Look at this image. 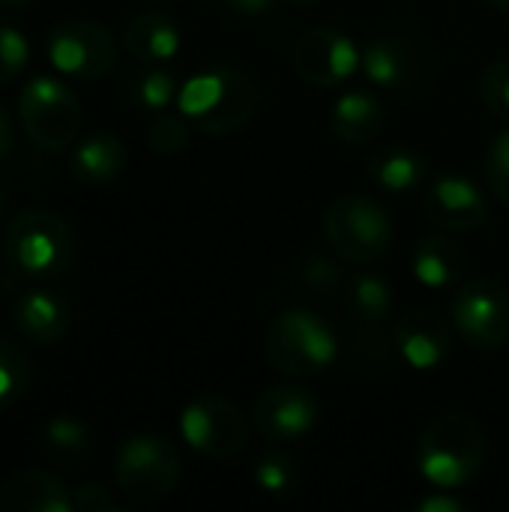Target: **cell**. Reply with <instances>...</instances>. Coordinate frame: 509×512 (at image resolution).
Masks as SVG:
<instances>
[{"instance_id":"1","label":"cell","mask_w":509,"mask_h":512,"mask_svg":"<svg viewBox=\"0 0 509 512\" xmlns=\"http://www.w3.org/2000/svg\"><path fill=\"white\" fill-rule=\"evenodd\" d=\"M258 87L240 66H207L183 81L177 93L180 111L204 135H231L249 126L258 111Z\"/></svg>"},{"instance_id":"2","label":"cell","mask_w":509,"mask_h":512,"mask_svg":"<svg viewBox=\"0 0 509 512\" xmlns=\"http://www.w3.org/2000/svg\"><path fill=\"white\" fill-rule=\"evenodd\" d=\"M78 237L72 225L51 210H21L3 237V258L24 279H54L72 267Z\"/></svg>"},{"instance_id":"3","label":"cell","mask_w":509,"mask_h":512,"mask_svg":"<svg viewBox=\"0 0 509 512\" xmlns=\"http://www.w3.org/2000/svg\"><path fill=\"white\" fill-rule=\"evenodd\" d=\"M417 465L429 486L453 492L468 486L486 465V438L465 414L438 417L417 444Z\"/></svg>"},{"instance_id":"4","label":"cell","mask_w":509,"mask_h":512,"mask_svg":"<svg viewBox=\"0 0 509 512\" xmlns=\"http://www.w3.org/2000/svg\"><path fill=\"white\" fill-rule=\"evenodd\" d=\"M267 363L285 378H315L339 357L336 330L312 309H285L264 336Z\"/></svg>"},{"instance_id":"5","label":"cell","mask_w":509,"mask_h":512,"mask_svg":"<svg viewBox=\"0 0 509 512\" xmlns=\"http://www.w3.org/2000/svg\"><path fill=\"white\" fill-rule=\"evenodd\" d=\"M84 123V108L78 93L60 78L39 75L27 81L18 93V126L30 144L42 153H66Z\"/></svg>"},{"instance_id":"6","label":"cell","mask_w":509,"mask_h":512,"mask_svg":"<svg viewBox=\"0 0 509 512\" xmlns=\"http://www.w3.org/2000/svg\"><path fill=\"white\" fill-rule=\"evenodd\" d=\"M324 237L345 264H375L393 246V219L375 198L336 195L324 210Z\"/></svg>"},{"instance_id":"7","label":"cell","mask_w":509,"mask_h":512,"mask_svg":"<svg viewBox=\"0 0 509 512\" xmlns=\"http://www.w3.org/2000/svg\"><path fill=\"white\" fill-rule=\"evenodd\" d=\"M183 474L180 453L159 435H132L117 447L114 483L135 504H159L174 495Z\"/></svg>"},{"instance_id":"8","label":"cell","mask_w":509,"mask_h":512,"mask_svg":"<svg viewBox=\"0 0 509 512\" xmlns=\"http://www.w3.org/2000/svg\"><path fill=\"white\" fill-rule=\"evenodd\" d=\"M450 318L471 348L501 351L509 342V288L492 276L462 282L450 303Z\"/></svg>"},{"instance_id":"9","label":"cell","mask_w":509,"mask_h":512,"mask_svg":"<svg viewBox=\"0 0 509 512\" xmlns=\"http://www.w3.org/2000/svg\"><path fill=\"white\" fill-rule=\"evenodd\" d=\"M48 60L57 72L75 81H99L117 63L111 30L90 18H66L48 33Z\"/></svg>"},{"instance_id":"10","label":"cell","mask_w":509,"mask_h":512,"mask_svg":"<svg viewBox=\"0 0 509 512\" xmlns=\"http://www.w3.org/2000/svg\"><path fill=\"white\" fill-rule=\"evenodd\" d=\"M180 435L195 453L216 462H228L246 450L249 426L234 402L222 396H201L183 408Z\"/></svg>"},{"instance_id":"11","label":"cell","mask_w":509,"mask_h":512,"mask_svg":"<svg viewBox=\"0 0 509 512\" xmlns=\"http://www.w3.org/2000/svg\"><path fill=\"white\" fill-rule=\"evenodd\" d=\"M357 42L333 27H312L294 45V69L312 87H342L360 72Z\"/></svg>"},{"instance_id":"12","label":"cell","mask_w":509,"mask_h":512,"mask_svg":"<svg viewBox=\"0 0 509 512\" xmlns=\"http://www.w3.org/2000/svg\"><path fill=\"white\" fill-rule=\"evenodd\" d=\"M321 417V405L318 399L297 384H279L264 390L255 399L252 408V423L255 429L276 444H288V441H300L306 438Z\"/></svg>"},{"instance_id":"13","label":"cell","mask_w":509,"mask_h":512,"mask_svg":"<svg viewBox=\"0 0 509 512\" xmlns=\"http://www.w3.org/2000/svg\"><path fill=\"white\" fill-rule=\"evenodd\" d=\"M426 213L441 231L471 234L486 225L489 204L480 183H474L465 174L444 171L432 177L426 186Z\"/></svg>"},{"instance_id":"14","label":"cell","mask_w":509,"mask_h":512,"mask_svg":"<svg viewBox=\"0 0 509 512\" xmlns=\"http://www.w3.org/2000/svg\"><path fill=\"white\" fill-rule=\"evenodd\" d=\"M360 72L384 90H411L423 81V48L402 33H381L363 45Z\"/></svg>"},{"instance_id":"15","label":"cell","mask_w":509,"mask_h":512,"mask_svg":"<svg viewBox=\"0 0 509 512\" xmlns=\"http://www.w3.org/2000/svg\"><path fill=\"white\" fill-rule=\"evenodd\" d=\"M393 342H396V351L402 354V360L420 372L438 369L450 357V348H453L447 321L429 309H417V312L405 315L396 324Z\"/></svg>"},{"instance_id":"16","label":"cell","mask_w":509,"mask_h":512,"mask_svg":"<svg viewBox=\"0 0 509 512\" xmlns=\"http://www.w3.org/2000/svg\"><path fill=\"white\" fill-rule=\"evenodd\" d=\"M0 512H72V495L57 474L24 468L3 483Z\"/></svg>"},{"instance_id":"17","label":"cell","mask_w":509,"mask_h":512,"mask_svg":"<svg viewBox=\"0 0 509 512\" xmlns=\"http://www.w3.org/2000/svg\"><path fill=\"white\" fill-rule=\"evenodd\" d=\"M15 330L33 345H54L69 330V306L45 288L24 291L12 306Z\"/></svg>"},{"instance_id":"18","label":"cell","mask_w":509,"mask_h":512,"mask_svg":"<svg viewBox=\"0 0 509 512\" xmlns=\"http://www.w3.org/2000/svg\"><path fill=\"white\" fill-rule=\"evenodd\" d=\"M384 120H387V114H384L381 99L363 87L345 90L333 102V111H330V129L348 147H363V144L375 141L384 129Z\"/></svg>"},{"instance_id":"19","label":"cell","mask_w":509,"mask_h":512,"mask_svg":"<svg viewBox=\"0 0 509 512\" xmlns=\"http://www.w3.org/2000/svg\"><path fill=\"white\" fill-rule=\"evenodd\" d=\"M411 270L420 285L426 288H450L465 279L468 258L462 246L447 234H429L420 237L411 252Z\"/></svg>"},{"instance_id":"20","label":"cell","mask_w":509,"mask_h":512,"mask_svg":"<svg viewBox=\"0 0 509 512\" xmlns=\"http://www.w3.org/2000/svg\"><path fill=\"white\" fill-rule=\"evenodd\" d=\"M126 168V144L111 132H93L69 153V174L78 183L105 186L114 183Z\"/></svg>"},{"instance_id":"21","label":"cell","mask_w":509,"mask_h":512,"mask_svg":"<svg viewBox=\"0 0 509 512\" xmlns=\"http://www.w3.org/2000/svg\"><path fill=\"white\" fill-rule=\"evenodd\" d=\"M342 303L351 324L363 333L378 330L393 312V288L378 273H351L342 288Z\"/></svg>"},{"instance_id":"22","label":"cell","mask_w":509,"mask_h":512,"mask_svg":"<svg viewBox=\"0 0 509 512\" xmlns=\"http://www.w3.org/2000/svg\"><path fill=\"white\" fill-rule=\"evenodd\" d=\"M180 45H183L180 27L162 12L135 15L123 33V48L141 63H165V60L177 57Z\"/></svg>"},{"instance_id":"23","label":"cell","mask_w":509,"mask_h":512,"mask_svg":"<svg viewBox=\"0 0 509 512\" xmlns=\"http://www.w3.org/2000/svg\"><path fill=\"white\" fill-rule=\"evenodd\" d=\"M426 171H429V165H426L423 153H417L411 147H387V150L375 153L369 162L372 183L393 195H402V192H411L414 186H420Z\"/></svg>"},{"instance_id":"24","label":"cell","mask_w":509,"mask_h":512,"mask_svg":"<svg viewBox=\"0 0 509 512\" xmlns=\"http://www.w3.org/2000/svg\"><path fill=\"white\" fill-rule=\"evenodd\" d=\"M177 78L165 69H144L129 84V99L147 111H165L177 99Z\"/></svg>"},{"instance_id":"25","label":"cell","mask_w":509,"mask_h":512,"mask_svg":"<svg viewBox=\"0 0 509 512\" xmlns=\"http://www.w3.org/2000/svg\"><path fill=\"white\" fill-rule=\"evenodd\" d=\"M27 384H30V360H27V354L15 342L0 336V408L21 399Z\"/></svg>"},{"instance_id":"26","label":"cell","mask_w":509,"mask_h":512,"mask_svg":"<svg viewBox=\"0 0 509 512\" xmlns=\"http://www.w3.org/2000/svg\"><path fill=\"white\" fill-rule=\"evenodd\" d=\"M189 129H192V123H189V117L183 111L180 114L159 111L153 117L150 129H147V144L159 156H177L189 144Z\"/></svg>"},{"instance_id":"27","label":"cell","mask_w":509,"mask_h":512,"mask_svg":"<svg viewBox=\"0 0 509 512\" xmlns=\"http://www.w3.org/2000/svg\"><path fill=\"white\" fill-rule=\"evenodd\" d=\"M255 483L264 495L285 498L297 489V465L285 453H267L255 465Z\"/></svg>"},{"instance_id":"28","label":"cell","mask_w":509,"mask_h":512,"mask_svg":"<svg viewBox=\"0 0 509 512\" xmlns=\"http://www.w3.org/2000/svg\"><path fill=\"white\" fill-rule=\"evenodd\" d=\"M45 441L60 456H81V453L90 450V429L81 420H75L69 414H60V417L48 420Z\"/></svg>"},{"instance_id":"29","label":"cell","mask_w":509,"mask_h":512,"mask_svg":"<svg viewBox=\"0 0 509 512\" xmlns=\"http://www.w3.org/2000/svg\"><path fill=\"white\" fill-rule=\"evenodd\" d=\"M483 174H486V186L492 189V195L509 207V129L495 135V141L489 144L486 159H483Z\"/></svg>"},{"instance_id":"30","label":"cell","mask_w":509,"mask_h":512,"mask_svg":"<svg viewBox=\"0 0 509 512\" xmlns=\"http://www.w3.org/2000/svg\"><path fill=\"white\" fill-rule=\"evenodd\" d=\"M300 279L312 288V291H318V294H342V288H345V273H342V267H336L330 258H324V255H318V252H309V255H303V261H300Z\"/></svg>"},{"instance_id":"31","label":"cell","mask_w":509,"mask_h":512,"mask_svg":"<svg viewBox=\"0 0 509 512\" xmlns=\"http://www.w3.org/2000/svg\"><path fill=\"white\" fill-rule=\"evenodd\" d=\"M480 99L498 120H509V60H495L480 78Z\"/></svg>"},{"instance_id":"32","label":"cell","mask_w":509,"mask_h":512,"mask_svg":"<svg viewBox=\"0 0 509 512\" xmlns=\"http://www.w3.org/2000/svg\"><path fill=\"white\" fill-rule=\"evenodd\" d=\"M27 60H30V45L21 36V30L0 24V84L15 81L27 69Z\"/></svg>"},{"instance_id":"33","label":"cell","mask_w":509,"mask_h":512,"mask_svg":"<svg viewBox=\"0 0 509 512\" xmlns=\"http://www.w3.org/2000/svg\"><path fill=\"white\" fill-rule=\"evenodd\" d=\"M111 492L102 483H84L72 492V512H117Z\"/></svg>"},{"instance_id":"34","label":"cell","mask_w":509,"mask_h":512,"mask_svg":"<svg viewBox=\"0 0 509 512\" xmlns=\"http://www.w3.org/2000/svg\"><path fill=\"white\" fill-rule=\"evenodd\" d=\"M18 150V129H15V117L0 105V162L9 159Z\"/></svg>"},{"instance_id":"35","label":"cell","mask_w":509,"mask_h":512,"mask_svg":"<svg viewBox=\"0 0 509 512\" xmlns=\"http://www.w3.org/2000/svg\"><path fill=\"white\" fill-rule=\"evenodd\" d=\"M228 12L243 15V18H258L276 9V0H222Z\"/></svg>"},{"instance_id":"36","label":"cell","mask_w":509,"mask_h":512,"mask_svg":"<svg viewBox=\"0 0 509 512\" xmlns=\"http://www.w3.org/2000/svg\"><path fill=\"white\" fill-rule=\"evenodd\" d=\"M417 510L420 512H462L465 510V504H462L459 498H453L450 492H444V495H429V498H423V501L417 504Z\"/></svg>"},{"instance_id":"37","label":"cell","mask_w":509,"mask_h":512,"mask_svg":"<svg viewBox=\"0 0 509 512\" xmlns=\"http://www.w3.org/2000/svg\"><path fill=\"white\" fill-rule=\"evenodd\" d=\"M489 3H492L495 9H501V12H507L509 15V0H489Z\"/></svg>"},{"instance_id":"38","label":"cell","mask_w":509,"mask_h":512,"mask_svg":"<svg viewBox=\"0 0 509 512\" xmlns=\"http://www.w3.org/2000/svg\"><path fill=\"white\" fill-rule=\"evenodd\" d=\"M285 3H291V6H312V3H318V0H285Z\"/></svg>"},{"instance_id":"39","label":"cell","mask_w":509,"mask_h":512,"mask_svg":"<svg viewBox=\"0 0 509 512\" xmlns=\"http://www.w3.org/2000/svg\"><path fill=\"white\" fill-rule=\"evenodd\" d=\"M3 210H6V192L0 189V219H3Z\"/></svg>"},{"instance_id":"40","label":"cell","mask_w":509,"mask_h":512,"mask_svg":"<svg viewBox=\"0 0 509 512\" xmlns=\"http://www.w3.org/2000/svg\"><path fill=\"white\" fill-rule=\"evenodd\" d=\"M0 3H30V0H0Z\"/></svg>"}]
</instances>
